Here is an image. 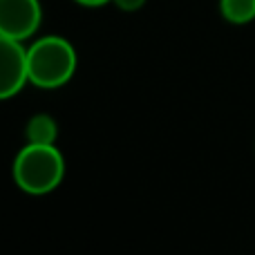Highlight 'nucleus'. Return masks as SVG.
Returning a JSON list of instances; mask_svg holds the SVG:
<instances>
[{"label": "nucleus", "instance_id": "obj_1", "mask_svg": "<svg viewBox=\"0 0 255 255\" xmlns=\"http://www.w3.org/2000/svg\"><path fill=\"white\" fill-rule=\"evenodd\" d=\"M76 72V52L63 36H43L27 47L29 83L43 90L65 85Z\"/></svg>", "mask_w": 255, "mask_h": 255}, {"label": "nucleus", "instance_id": "obj_2", "mask_svg": "<svg viewBox=\"0 0 255 255\" xmlns=\"http://www.w3.org/2000/svg\"><path fill=\"white\" fill-rule=\"evenodd\" d=\"M65 159L54 143H27L13 161V179L29 195H47L63 181Z\"/></svg>", "mask_w": 255, "mask_h": 255}, {"label": "nucleus", "instance_id": "obj_3", "mask_svg": "<svg viewBox=\"0 0 255 255\" xmlns=\"http://www.w3.org/2000/svg\"><path fill=\"white\" fill-rule=\"evenodd\" d=\"M43 7L38 0H0V34L13 40H27L38 31Z\"/></svg>", "mask_w": 255, "mask_h": 255}, {"label": "nucleus", "instance_id": "obj_4", "mask_svg": "<svg viewBox=\"0 0 255 255\" xmlns=\"http://www.w3.org/2000/svg\"><path fill=\"white\" fill-rule=\"evenodd\" d=\"M27 81V49L20 40L0 34V101L16 97Z\"/></svg>", "mask_w": 255, "mask_h": 255}, {"label": "nucleus", "instance_id": "obj_5", "mask_svg": "<svg viewBox=\"0 0 255 255\" xmlns=\"http://www.w3.org/2000/svg\"><path fill=\"white\" fill-rule=\"evenodd\" d=\"M58 136V126L49 115H36L27 124V143H54Z\"/></svg>", "mask_w": 255, "mask_h": 255}, {"label": "nucleus", "instance_id": "obj_6", "mask_svg": "<svg viewBox=\"0 0 255 255\" xmlns=\"http://www.w3.org/2000/svg\"><path fill=\"white\" fill-rule=\"evenodd\" d=\"M220 11L224 20L233 25H247L255 20V0H220Z\"/></svg>", "mask_w": 255, "mask_h": 255}, {"label": "nucleus", "instance_id": "obj_7", "mask_svg": "<svg viewBox=\"0 0 255 255\" xmlns=\"http://www.w3.org/2000/svg\"><path fill=\"white\" fill-rule=\"evenodd\" d=\"M112 2H115L121 11H136V9H141L145 4V0H112Z\"/></svg>", "mask_w": 255, "mask_h": 255}, {"label": "nucleus", "instance_id": "obj_8", "mask_svg": "<svg viewBox=\"0 0 255 255\" xmlns=\"http://www.w3.org/2000/svg\"><path fill=\"white\" fill-rule=\"evenodd\" d=\"M76 4H83V7H103V4L112 2V0H74Z\"/></svg>", "mask_w": 255, "mask_h": 255}]
</instances>
